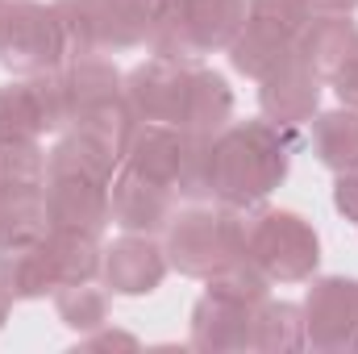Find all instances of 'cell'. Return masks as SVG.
Listing matches in <instances>:
<instances>
[{"mask_svg": "<svg viewBox=\"0 0 358 354\" xmlns=\"http://www.w3.org/2000/svg\"><path fill=\"white\" fill-rule=\"evenodd\" d=\"M308 21H313V4L308 0H246V25L263 29L271 38H283L292 46L300 42Z\"/></svg>", "mask_w": 358, "mask_h": 354, "instance_id": "f546056e", "label": "cell"}, {"mask_svg": "<svg viewBox=\"0 0 358 354\" xmlns=\"http://www.w3.org/2000/svg\"><path fill=\"white\" fill-rule=\"evenodd\" d=\"M0 283L8 288L13 304H17V300L55 296L59 275H55V263H50L46 238L34 242V246H8V250H0Z\"/></svg>", "mask_w": 358, "mask_h": 354, "instance_id": "ffe728a7", "label": "cell"}, {"mask_svg": "<svg viewBox=\"0 0 358 354\" xmlns=\"http://www.w3.org/2000/svg\"><path fill=\"white\" fill-rule=\"evenodd\" d=\"M313 13H355L358 0H308Z\"/></svg>", "mask_w": 358, "mask_h": 354, "instance_id": "836d02e7", "label": "cell"}, {"mask_svg": "<svg viewBox=\"0 0 358 354\" xmlns=\"http://www.w3.org/2000/svg\"><path fill=\"white\" fill-rule=\"evenodd\" d=\"M229 121H234V88H229V80L221 71L192 67V84H187L179 129L196 134V138H217Z\"/></svg>", "mask_w": 358, "mask_h": 354, "instance_id": "ac0fdd59", "label": "cell"}, {"mask_svg": "<svg viewBox=\"0 0 358 354\" xmlns=\"http://www.w3.org/2000/svg\"><path fill=\"white\" fill-rule=\"evenodd\" d=\"M46 217H50V229L100 238L113 225V217H108V183L84 179V176H50L46 179Z\"/></svg>", "mask_w": 358, "mask_h": 354, "instance_id": "4fadbf2b", "label": "cell"}, {"mask_svg": "<svg viewBox=\"0 0 358 354\" xmlns=\"http://www.w3.org/2000/svg\"><path fill=\"white\" fill-rule=\"evenodd\" d=\"M229 63H234V71L238 76H246V80H267L275 76L283 63H292L296 59V46L292 42H283V38H271L263 29H250L246 21H242V29H238V38L229 42Z\"/></svg>", "mask_w": 358, "mask_h": 354, "instance_id": "603a6c76", "label": "cell"}, {"mask_svg": "<svg viewBox=\"0 0 358 354\" xmlns=\"http://www.w3.org/2000/svg\"><path fill=\"white\" fill-rule=\"evenodd\" d=\"M167 250L150 234H121L113 246H104L100 259V283L108 296H150L167 279Z\"/></svg>", "mask_w": 358, "mask_h": 354, "instance_id": "30bf717a", "label": "cell"}, {"mask_svg": "<svg viewBox=\"0 0 358 354\" xmlns=\"http://www.w3.org/2000/svg\"><path fill=\"white\" fill-rule=\"evenodd\" d=\"M176 204L179 196L167 183L146 179L142 171H134L125 163L117 167V176L108 183V217L121 234H150V238L167 234L171 217L179 213Z\"/></svg>", "mask_w": 358, "mask_h": 354, "instance_id": "ba28073f", "label": "cell"}, {"mask_svg": "<svg viewBox=\"0 0 358 354\" xmlns=\"http://www.w3.org/2000/svg\"><path fill=\"white\" fill-rule=\"evenodd\" d=\"M246 21V0H171L167 17L150 34V55L200 67L208 55L229 50Z\"/></svg>", "mask_w": 358, "mask_h": 354, "instance_id": "277c9868", "label": "cell"}, {"mask_svg": "<svg viewBox=\"0 0 358 354\" xmlns=\"http://www.w3.org/2000/svg\"><path fill=\"white\" fill-rule=\"evenodd\" d=\"M187 84H192V67H187V63H171V59L150 55L146 63H138L134 71H125L121 96L129 100V108H134L138 121L179 125V121H183Z\"/></svg>", "mask_w": 358, "mask_h": 354, "instance_id": "9c48e42d", "label": "cell"}, {"mask_svg": "<svg viewBox=\"0 0 358 354\" xmlns=\"http://www.w3.org/2000/svg\"><path fill=\"white\" fill-rule=\"evenodd\" d=\"M271 283H308L321 263V238L292 208H246V250Z\"/></svg>", "mask_w": 358, "mask_h": 354, "instance_id": "3957f363", "label": "cell"}, {"mask_svg": "<svg viewBox=\"0 0 358 354\" xmlns=\"http://www.w3.org/2000/svg\"><path fill=\"white\" fill-rule=\"evenodd\" d=\"M167 263L187 279H208L246 250V208L229 204H187L167 225Z\"/></svg>", "mask_w": 358, "mask_h": 354, "instance_id": "7a4b0ae2", "label": "cell"}, {"mask_svg": "<svg viewBox=\"0 0 358 354\" xmlns=\"http://www.w3.org/2000/svg\"><path fill=\"white\" fill-rule=\"evenodd\" d=\"M67 129H80V134L96 138L117 163H125V150H129V138H134V129H138V117H134V108H129L125 96H113V100L88 108L84 117H76Z\"/></svg>", "mask_w": 358, "mask_h": 354, "instance_id": "d4e9b609", "label": "cell"}, {"mask_svg": "<svg viewBox=\"0 0 358 354\" xmlns=\"http://www.w3.org/2000/svg\"><path fill=\"white\" fill-rule=\"evenodd\" d=\"M8 309H13V296H8V288L0 283V330H4V321H8Z\"/></svg>", "mask_w": 358, "mask_h": 354, "instance_id": "e575fe53", "label": "cell"}, {"mask_svg": "<svg viewBox=\"0 0 358 354\" xmlns=\"http://www.w3.org/2000/svg\"><path fill=\"white\" fill-rule=\"evenodd\" d=\"M67 129L63 92L55 71L34 80H8L0 84V142H38L42 134Z\"/></svg>", "mask_w": 358, "mask_h": 354, "instance_id": "52a82bcc", "label": "cell"}, {"mask_svg": "<svg viewBox=\"0 0 358 354\" xmlns=\"http://www.w3.org/2000/svg\"><path fill=\"white\" fill-rule=\"evenodd\" d=\"M204 292L217 296V300H229V304L255 309V304H263V300L271 296V279L250 263L246 255H242V259L225 263L221 271H213V275L204 279Z\"/></svg>", "mask_w": 358, "mask_h": 354, "instance_id": "f1b7e54d", "label": "cell"}, {"mask_svg": "<svg viewBox=\"0 0 358 354\" xmlns=\"http://www.w3.org/2000/svg\"><path fill=\"white\" fill-rule=\"evenodd\" d=\"M304 346V309L292 300H263L255 304V321H250V351L263 354H283Z\"/></svg>", "mask_w": 358, "mask_h": 354, "instance_id": "44dd1931", "label": "cell"}, {"mask_svg": "<svg viewBox=\"0 0 358 354\" xmlns=\"http://www.w3.org/2000/svg\"><path fill=\"white\" fill-rule=\"evenodd\" d=\"M304 346L325 354L358 351V279L321 275L304 292Z\"/></svg>", "mask_w": 358, "mask_h": 354, "instance_id": "8992f818", "label": "cell"}, {"mask_svg": "<svg viewBox=\"0 0 358 354\" xmlns=\"http://www.w3.org/2000/svg\"><path fill=\"white\" fill-rule=\"evenodd\" d=\"M292 138L267 117L229 121L213 138V200L229 208H255L287 179Z\"/></svg>", "mask_w": 358, "mask_h": 354, "instance_id": "6da1fadb", "label": "cell"}, {"mask_svg": "<svg viewBox=\"0 0 358 354\" xmlns=\"http://www.w3.org/2000/svg\"><path fill=\"white\" fill-rule=\"evenodd\" d=\"M80 4L88 13L96 55H121L146 46L171 8V0H80Z\"/></svg>", "mask_w": 358, "mask_h": 354, "instance_id": "8fae6325", "label": "cell"}, {"mask_svg": "<svg viewBox=\"0 0 358 354\" xmlns=\"http://www.w3.org/2000/svg\"><path fill=\"white\" fill-rule=\"evenodd\" d=\"M80 346H84V351H100V346H104V351H108V346H125V351H134V346H138V338H134V334H121V330H104V325H100V330H92V334L80 338Z\"/></svg>", "mask_w": 358, "mask_h": 354, "instance_id": "1f68e13d", "label": "cell"}, {"mask_svg": "<svg viewBox=\"0 0 358 354\" xmlns=\"http://www.w3.org/2000/svg\"><path fill=\"white\" fill-rule=\"evenodd\" d=\"M334 92H338V100L346 108H358V55L334 76Z\"/></svg>", "mask_w": 358, "mask_h": 354, "instance_id": "d6a6232c", "label": "cell"}, {"mask_svg": "<svg viewBox=\"0 0 358 354\" xmlns=\"http://www.w3.org/2000/svg\"><path fill=\"white\" fill-rule=\"evenodd\" d=\"M259 108H263V117L275 129H283L287 138H296L321 113V80L300 59H292L275 76L259 80Z\"/></svg>", "mask_w": 358, "mask_h": 354, "instance_id": "7c38bea8", "label": "cell"}, {"mask_svg": "<svg viewBox=\"0 0 358 354\" xmlns=\"http://www.w3.org/2000/svg\"><path fill=\"white\" fill-rule=\"evenodd\" d=\"M50 234L46 192H0V250L34 246Z\"/></svg>", "mask_w": 358, "mask_h": 354, "instance_id": "7402d4cb", "label": "cell"}, {"mask_svg": "<svg viewBox=\"0 0 358 354\" xmlns=\"http://www.w3.org/2000/svg\"><path fill=\"white\" fill-rule=\"evenodd\" d=\"M250 321L255 309L217 300V296H200L192 309V338L187 346L204 354H221V351H250Z\"/></svg>", "mask_w": 358, "mask_h": 354, "instance_id": "2e32d148", "label": "cell"}, {"mask_svg": "<svg viewBox=\"0 0 358 354\" xmlns=\"http://www.w3.org/2000/svg\"><path fill=\"white\" fill-rule=\"evenodd\" d=\"M63 63L67 59H63L55 8L42 0H8L0 25V67L17 80H34Z\"/></svg>", "mask_w": 358, "mask_h": 354, "instance_id": "5b68a950", "label": "cell"}, {"mask_svg": "<svg viewBox=\"0 0 358 354\" xmlns=\"http://www.w3.org/2000/svg\"><path fill=\"white\" fill-rule=\"evenodd\" d=\"M187 155V134L179 125H163V121H138L129 150H125V167L142 171L146 179H159L176 192V176Z\"/></svg>", "mask_w": 358, "mask_h": 354, "instance_id": "e0dca14e", "label": "cell"}, {"mask_svg": "<svg viewBox=\"0 0 358 354\" xmlns=\"http://www.w3.org/2000/svg\"><path fill=\"white\" fill-rule=\"evenodd\" d=\"M308 146H313V159L334 171V176H346L358 167V108H329V113H317L313 125H308Z\"/></svg>", "mask_w": 358, "mask_h": 354, "instance_id": "d6986e66", "label": "cell"}, {"mask_svg": "<svg viewBox=\"0 0 358 354\" xmlns=\"http://www.w3.org/2000/svg\"><path fill=\"white\" fill-rule=\"evenodd\" d=\"M46 159H50V176H84L100 179V183H113L117 167H121L96 138L80 134V129H67L55 142V150H46Z\"/></svg>", "mask_w": 358, "mask_h": 354, "instance_id": "cb8c5ba5", "label": "cell"}, {"mask_svg": "<svg viewBox=\"0 0 358 354\" xmlns=\"http://www.w3.org/2000/svg\"><path fill=\"white\" fill-rule=\"evenodd\" d=\"M55 313L67 330H76L80 338L108 325V288L104 283H59L55 288Z\"/></svg>", "mask_w": 358, "mask_h": 354, "instance_id": "4316f807", "label": "cell"}, {"mask_svg": "<svg viewBox=\"0 0 358 354\" xmlns=\"http://www.w3.org/2000/svg\"><path fill=\"white\" fill-rule=\"evenodd\" d=\"M334 208H338V217L358 225V167L334 179Z\"/></svg>", "mask_w": 358, "mask_h": 354, "instance_id": "4dcf8cb0", "label": "cell"}, {"mask_svg": "<svg viewBox=\"0 0 358 354\" xmlns=\"http://www.w3.org/2000/svg\"><path fill=\"white\" fill-rule=\"evenodd\" d=\"M50 159L38 142H0V192H46Z\"/></svg>", "mask_w": 358, "mask_h": 354, "instance_id": "83f0119b", "label": "cell"}, {"mask_svg": "<svg viewBox=\"0 0 358 354\" xmlns=\"http://www.w3.org/2000/svg\"><path fill=\"white\" fill-rule=\"evenodd\" d=\"M358 55V21L350 13H313L296 42V59L321 80L334 84V76Z\"/></svg>", "mask_w": 358, "mask_h": 354, "instance_id": "5bb4252c", "label": "cell"}, {"mask_svg": "<svg viewBox=\"0 0 358 354\" xmlns=\"http://www.w3.org/2000/svg\"><path fill=\"white\" fill-rule=\"evenodd\" d=\"M55 80H59V92H63V113H67V125L76 117H84L88 108L121 96V84L125 76L117 71L113 59L104 55H88V59H67L63 67H55Z\"/></svg>", "mask_w": 358, "mask_h": 354, "instance_id": "9a60e30c", "label": "cell"}, {"mask_svg": "<svg viewBox=\"0 0 358 354\" xmlns=\"http://www.w3.org/2000/svg\"><path fill=\"white\" fill-rule=\"evenodd\" d=\"M4 8H8V0H0V25H4Z\"/></svg>", "mask_w": 358, "mask_h": 354, "instance_id": "d590c367", "label": "cell"}, {"mask_svg": "<svg viewBox=\"0 0 358 354\" xmlns=\"http://www.w3.org/2000/svg\"><path fill=\"white\" fill-rule=\"evenodd\" d=\"M46 250H50V263H55L59 283H88V279H100V259H104L100 238L50 229V234H46Z\"/></svg>", "mask_w": 358, "mask_h": 354, "instance_id": "484cf974", "label": "cell"}]
</instances>
